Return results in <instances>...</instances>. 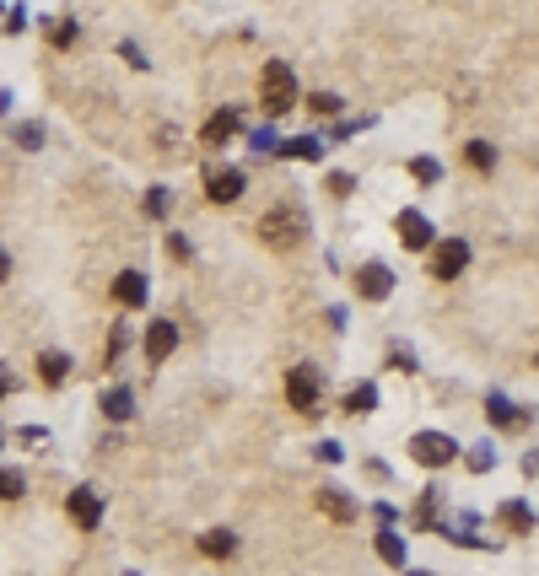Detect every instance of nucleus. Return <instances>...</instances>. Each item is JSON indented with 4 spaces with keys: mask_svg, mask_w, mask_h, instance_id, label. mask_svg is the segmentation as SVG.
I'll use <instances>...</instances> for the list:
<instances>
[{
    "mask_svg": "<svg viewBox=\"0 0 539 576\" xmlns=\"http://www.w3.org/2000/svg\"><path fill=\"white\" fill-rule=\"evenodd\" d=\"M259 98H264V114H292L297 108V76H292V65L270 59L264 76H259Z\"/></svg>",
    "mask_w": 539,
    "mask_h": 576,
    "instance_id": "nucleus-1",
    "label": "nucleus"
},
{
    "mask_svg": "<svg viewBox=\"0 0 539 576\" xmlns=\"http://www.w3.org/2000/svg\"><path fill=\"white\" fill-rule=\"evenodd\" d=\"M302 231H307V216H302L297 205H286V211H270V216L259 221V237H264L270 248H297Z\"/></svg>",
    "mask_w": 539,
    "mask_h": 576,
    "instance_id": "nucleus-2",
    "label": "nucleus"
},
{
    "mask_svg": "<svg viewBox=\"0 0 539 576\" xmlns=\"http://www.w3.org/2000/svg\"><path fill=\"white\" fill-rule=\"evenodd\" d=\"M318 394H324V377H318V366H292L286 372V399H292V409H302V415H313L318 409Z\"/></svg>",
    "mask_w": 539,
    "mask_h": 576,
    "instance_id": "nucleus-3",
    "label": "nucleus"
},
{
    "mask_svg": "<svg viewBox=\"0 0 539 576\" xmlns=\"http://www.w3.org/2000/svg\"><path fill=\"white\" fill-rule=\"evenodd\" d=\"M410 458L426 463V468H448V463L459 458V442L442 437V431H416L410 437Z\"/></svg>",
    "mask_w": 539,
    "mask_h": 576,
    "instance_id": "nucleus-4",
    "label": "nucleus"
},
{
    "mask_svg": "<svg viewBox=\"0 0 539 576\" xmlns=\"http://www.w3.org/2000/svg\"><path fill=\"white\" fill-rule=\"evenodd\" d=\"M464 264H470V242H464V237L431 242V275H437V281H453V275H464Z\"/></svg>",
    "mask_w": 539,
    "mask_h": 576,
    "instance_id": "nucleus-5",
    "label": "nucleus"
},
{
    "mask_svg": "<svg viewBox=\"0 0 539 576\" xmlns=\"http://www.w3.org/2000/svg\"><path fill=\"white\" fill-rule=\"evenodd\" d=\"M65 512H70V522H76V528H87V533H92V528L103 522V496H98L92 485H81V490H70Z\"/></svg>",
    "mask_w": 539,
    "mask_h": 576,
    "instance_id": "nucleus-6",
    "label": "nucleus"
},
{
    "mask_svg": "<svg viewBox=\"0 0 539 576\" xmlns=\"http://www.w3.org/2000/svg\"><path fill=\"white\" fill-rule=\"evenodd\" d=\"M243 189H248V178H243L238 168H211V173H205V194H211L216 205H233V200H243Z\"/></svg>",
    "mask_w": 539,
    "mask_h": 576,
    "instance_id": "nucleus-7",
    "label": "nucleus"
},
{
    "mask_svg": "<svg viewBox=\"0 0 539 576\" xmlns=\"http://www.w3.org/2000/svg\"><path fill=\"white\" fill-rule=\"evenodd\" d=\"M394 231H399V242H405L410 253H426V248H431V221H426L420 211H399V216H394Z\"/></svg>",
    "mask_w": 539,
    "mask_h": 576,
    "instance_id": "nucleus-8",
    "label": "nucleus"
},
{
    "mask_svg": "<svg viewBox=\"0 0 539 576\" xmlns=\"http://www.w3.org/2000/svg\"><path fill=\"white\" fill-rule=\"evenodd\" d=\"M238 129H243V114H238V108H216V114L205 118L200 140H205V146H227V140H233Z\"/></svg>",
    "mask_w": 539,
    "mask_h": 576,
    "instance_id": "nucleus-9",
    "label": "nucleus"
},
{
    "mask_svg": "<svg viewBox=\"0 0 539 576\" xmlns=\"http://www.w3.org/2000/svg\"><path fill=\"white\" fill-rule=\"evenodd\" d=\"M357 291L367 302H383L389 291H394V275H389V264H361L357 270Z\"/></svg>",
    "mask_w": 539,
    "mask_h": 576,
    "instance_id": "nucleus-10",
    "label": "nucleus"
},
{
    "mask_svg": "<svg viewBox=\"0 0 539 576\" xmlns=\"http://www.w3.org/2000/svg\"><path fill=\"white\" fill-rule=\"evenodd\" d=\"M179 350V329L168 324V318H151V329H146V355L151 361H168Z\"/></svg>",
    "mask_w": 539,
    "mask_h": 576,
    "instance_id": "nucleus-11",
    "label": "nucleus"
},
{
    "mask_svg": "<svg viewBox=\"0 0 539 576\" xmlns=\"http://www.w3.org/2000/svg\"><path fill=\"white\" fill-rule=\"evenodd\" d=\"M146 296H151V291H146V275H140V270H124L119 281H114V302H119V307H146Z\"/></svg>",
    "mask_w": 539,
    "mask_h": 576,
    "instance_id": "nucleus-12",
    "label": "nucleus"
},
{
    "mask_svg": "<svg viewBox=\"0 0 539 576\" xmlns=\"http://www.w3.org/2000/svg\"><path fill=\"white\" fill-rule=\"evenodd\" d=\"M65 377H70V355H65V350H44V355H38V383H44V388H60Z\"/></svg>",
    "mask_w": 539,
    "mask_h": 576,
    "instance_id": "nucleus-13",
    "label": "nucleus"
},
{
    "mask_svg": "<svg viewBox=\"0 0 539 576\" xmlns=\"http://www.w3.org/2000/svg\"><path fill=\"white\" fill-rule=\"evenodd\" d=\"M200 550H205L211 561H227V555H238V533H227V528H211V533L200 539Z\"/></svg>",
    "mask_w": 539,
    "mask_h": 576,
    "instance_id": "nucleus-14",
    "label": "nucleus"
},
{
    "mask_svg": "<svg viewBox=\"0 0 539 576\" xmlns=\"http://www.w3.org/2000/svg\"><path fill=\"white\" fill-rule=\"evenodd\" d=\"M485 420H491V426H502V431H518V426H523V409H513L507 399H491V404H485Z\"/></svg>",
    "mask_w": 539,
    "mask_h": 576,
    "instance_id": "nucleus-15",
    "label": "nucleus"
},
{
    "mask_svg": "<svg viewBox=\"0 0 539 576\" xmlns=\"http://www.w3.org/2000/svg\"><path fill=\"white\" fill-rule=\"evenodd\" d=\"M103 415H109V420H130V415H135V399H130V388H109V394H103Z\"/></svg>",
    "mask_w": 539,
    "mask_h": 576,
    "instance_id": "nucleus-16",
    "label": "nucleus"
},
{
    "mask_svg": "<svg viewBox=\"0 0 539 576\" xmlns=\"http://www.w3.org/2000/svg\"><path fill=\"white\" fill-rule=\"evenodd\" d=\"M318 512H329L335 522H351V518H357V507H351L340 490H318Z\"/></svg>",
    "mask_w": 539,
    "mask_h": 576,
    "instance_id": "nucleus-17",
    "label": "nucleus"
},
{
    "mask_svg": "<svg viewBox=\"0 0 539 576\" xmlns=\"http://www.w3.org/2000/svg\"><path fill=\"white\" fill-rule=\"evenodd\" d=\"M378 561H383V566H405V539L383 528V533H378Z\"/></svg>",
    "mask_w": 539,
    "mask_h": 576,
    "instance_id": "nucleus-18",
    "label": "nucleus"
},
{
    "mask_svg": "<svg viewBox=\"0 0 539 576\" xmlns=\"http://www.w3.org/2000/svg\"><path fill=\"white\" fill-rule=\"evenodd\" d=\"M496 518L507 522V528H513V533H534V512H529V507H523V501H507V507H502V512H496Z\"/></svg>",
    "mask_w": 539,
    "mask_h": 576,
    "instance_id": "nucleus-19",
    "label": "nucleus"
},
{
    "mask_svg": "<svg viewBox=\"0 0 539 576\" xmlns=\"http://www.w3.org/2000/svg\"><path fill=\"white\" fill-rule=\"evenodd\" d=\"M281 157H297V162H318V157H324V146H318L313 135H297V140H286V146H281Z\"/></svg>",
    "mask_w": 539,
    "mask_h": 576,
    "instance_id": "nucleus-20",
    "label": "nucleus"
},
{
    "mask_svg": "<svg viewBox=\"0 0 539 576\" xmlns=\"http://www.w3.org/2000/svg\"><path fill=\"white\" fill-rule=\"evenodd\" d=\"M464 157H470V168H475V173H491V168H496V146H491V140H470V151H464Z\"/></svg>",
    "mask_w": 539,
    "mask_h": 576,
    "instance_id": "nucleus-21",
    "label": "nucleus"
},
{
    "mask_svg": "<svg viewBox=\"0 0 539 576\" xmlns=\"http://www.w3.org/2000/svg\"><path fill=\"white\" fill-rule=\"evenodd\" d=\"M372 404H378V388H372V383H357V388L346 394V409H351V415H367Z\"/></svg>",
    "mask_w": 539,
    "mask_h": 576,
    "instance_id": "nucleus-22",
    "label": "nucleus"
},
{
    "mask_svg": "<svg viewBox=\"0 0 539 576\" xmlns=\"http://www.w3.org/2000/svg\"><path fill=\"white\" fill-rule=\"evenodd\" d=\"M27 490V479H22V468H0V501H16Z\"/></svg>",
    "mask_w": 539,
    "mask_h": 576,
    "instance_id": "nucleus-23",
    "label": "nucleus"
},
{
    "mask_svg": "<svg viewBox=\"0 0 539 576\" xmlns=\"http://www.w3.org/2000/svg\"><path fill=\"white\" fill-rule=\"evenodd\" d=\"M307 108H313L318 118H324V114H340V98H335V92H313V98H307Z\"/></svg>",
    "mask_w": 539,
    "mask_h": 576,
    "instance_id": "nucleus-24",
    "label": "nucleus"
},
{
    "mask_svg": "<svg viewBox=\"0 0 539 576\" xmlns=\"http://www.w3.org/2000/svg\"><path fill=\"white\" fill-rule=\"evenodd\" d=\"M49 38H55V49H70V44H76V22H55Z\"/></svg>",
    "mask_w": 539,
    "mask_h": 576,
    "instance_id": "nucleus-25",
    "label": "nucleus"
},
{
    "mask_svg": "<svg viewBox=\"0 0 539 576\" xmlns=\"http://www.w3.org/2000/svg\"><path fill=\"white\" fill-rule=\"evenodd\" d=\"M146 216H168V194H162V189L146 194Z\"/></svg>",
    "mask_w": 539,
    "mask_h": 576,
    "instance_id": "nucleus-26",
    "label": "nucleus"
},
{
    "mask_svg": "<svg viewBox=\"0 0 539 576\" xmlns=\"http://www.w3.org/2000/svg\"><path fill=\"white\" fill-rule=\"evenodd\" d=\"M329 194H340V200H346V194H351V173H335V178H329Z\"/></svg>",
    "mask_w": 539,
    "mask_h": 576,
    "instance_id": "nucleus-27",
    "label": "nucleus"
},
{
    "mask_svg": "<svg viewBox=\"0 0 539 576\" xmlns=\"http://www.w3.org/2000/svg\"><path fill=\"white\" fill-rule=\"evenodd\" d=\"M410 173H416L420 183H431V178H437V162H426V157H420V162H416V168H410Z\"/></svg>",
    "mask_w": 539,
    "mask_h": 576,
    "instance_id": "nucleus-28",
    "label": "nucleus"
},
{
    "mask_svg": "<svg viewBox=\"0 0 539 576\" xmlns=\"http://www.w3.org/2000/svg\"><path fill=\"white\" fill-rule=\"evenodd\" d=\"M5 275H11V253L0 248V281H5Z\"/></svg>",
    "mask_w": 539,
    "mask_h": 576,
    "instance_id": "nucleus-29",
    "label": "nucleus"
},
{
    "mask_svg": "<svg viewBox=\"0 0 539 576\" xmlns=\"http://www.w3.org/2000/svg\"><path fill=\"white\" fill-rule=\"evenodd\" d=\"M523 468H529V474H539V453H529V458H523Z\"/></svg>",
    "mask_w": 539,
    "mask_h": 576,
    "instance_id": "nucleus-30",
    "label": "nucleus"
},
{
    "mask_svg": "<svg viewBox=\"0 0 539 576\" xmlns=\"http://www.w3.org/2000/svg\"><path fill=\"white\" fill-rule=\"evenodd\" d=\"M5 394H11V377H5V372H0V399H5Z\"/></svg>",
    "mask_w": 539,
    "mask_h": 576,
    "instance_id": "nucleus-31",
    "label": "nucleus"
},
{
    "mask_svg": "<svg viewBox=\"0 0 539 576\" xmlns=\"http://www.w3.org/2000/svg\"><path fill=\"white\" fill-rule=\"evenodd\" d=\"M410 576H426V571H410Z\"/></svg>",
    "mask_w": 539,
    "mask_h": 576,
    "instance_id": "nucleus-32",
    "label": "nucleus"
}]
</instances>
